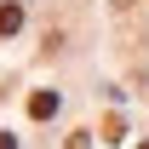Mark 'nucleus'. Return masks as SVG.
I'll return each mask as SVG.
<instances>
[{"instance_id": "nucleus-2", "label": "nucleus", "mask_w": 149, "mask_h": 149, "mask_svg": "<svg viewBox=\"0 0 149 149\" xmlns=\"http://www.w3.org/2000/svg\"><path fill=\"white\" fill-rule=\"evenodd\" d=\"M29 115H35V120L57 115V92H35V97H29Z\"/></svg>"}, {"instance_id": "nucleus-3", "label": "nucleus", "mask_w": 149, "mask_h": 149, "mask_svg": "<svg viewBox=\"0 0 149 149\" xmlns=\"http://www.w3.org/2000/svg\"><path fill=\"white\" fill-rule=\"evenodd\" d=\"M69 149H92V138L86 132H69Z\"/></svg>"}, {"instance_id": "nucleus-1", "label": "nucleus", "mask_w": 149, "mask_h": 149, "mask_svg": "<svg viewBox=\"0 0 149 149\" xmlns=\"http://www.w3.org/2000/svg\"><path fill=\"white\" fill-rule=\"evenodd\" d=\"M17 29H23V6H17V0H6V6H0V40L17 35Z\"/></svg>"}, {"instance_id": "nucleus-4", "label": "nucleus", "mask_w": 149, "mask_h": 149, "mask_svg": "<svg viewBox=\"0 0 149 149\" xmlns=\"http://www.w3.org/2000/svg\"><path fill=\"white\" fill-rule=\"evenodd\" d=\"M0 149H17V138H12V132H0Z\"/></svg>"}]
</instances>
